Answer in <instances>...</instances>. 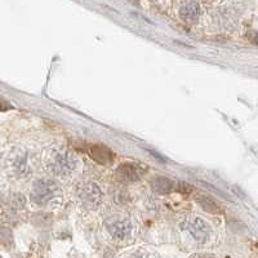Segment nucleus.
<instances>
[{"instance_id": "nucleus-10", "label": "nucleus", "mask_w": 258, "mask_h": 258, "mask_svg": "<svg viewBox=\"0 0 258 258\" xmlns=\"http://www.w3.org/2000/svg\"><path fill=\"white\" fill-rule=\"evenodd\" d=\"M198 203H199L200 207H202L204 211L211 212V213H217V212H220V208H218L217 203H214L213 200H211L209 198H207V197L198 198Z\"/></svg>"}, {"instance_id": "nucleus-12", "label": "nucleus", "mask_w": 258, "mask_h": 258, "mask_svg": "<svg viewBox=\"0 0 258 258\" xmlns=\"http://www.w3.org/2000/svg\"><path fill=\"white\" fill-rule=\"evenodd\" d=\"M0 258H2V257H0Z\"/></svg>"}, {"instance_id": "nucleus-11", "label": "nucleus", "mask_w": 258, "mask_h": 258, "mask_svg": "<svg viewBox=\"0 0 258 258\" xmlns=\"http://www.w3.org/2000/svg\"><path fill=\"white\" fill-rule=\"evenodd\" d=\"M190 258H213L211 254H203V253H198V254H192Z\"/></svg>"}, {"instance_id": "nucleus-8", "label": "nucleus", "mask_w": 258, "mask_h": 258, "mask_svg": "<svg viewBox=\"0 0 258 258\" xmlns=\"http://www.w3.org/2000/svg\"><path fill=\"white\" fill-rule=\"evenodd\" d=\"M89 156H91L93 160H96L97 163L103 165L111 164L112 160H114V153L109 147L103 146V145H93L89 149Z\"/></svg>"}, {"instance_id": "nucleus-7", "label": "nucleus", "mask_w": 258, "mask_h": 258, "mask_svg": "<svg viewBox=\"0 0 258 258\" xmlns=\"http://www.w3.org/2000/svg\"><path fill=\"white\" fill-rule=\"evenodd\" d=\"M179 17L186 24H195L200 17L202 9H200L199 3L197 2H187L181 6L178 11Z\"/></svg>"}, {"instance_id": "nucleus-6", "label": "nucleus", "mask_w": 258, "mask_h": 258, "mask_svg": "<svg viewBox=\"0 0 258 258\" xmlns=\"http://www.w3.org/2000/svg\"><path fill=\"white\" fill-rule=\"evenodd\" d=\"M146 167H144L142 164H136V163H125V164H121L120 167L116 169V176L117 178L121 179V181H138L141 178L142 174L145 173Z\"/></svg>"}, {"instance_id": "nucleus-2", "label": "nucleus", "mask_w": 258, "mask_h": 258, "mask_svg": "<svg viewBox=\"0 0 258 258\" xmlns=\"http://www.w3.org/2000/svg\"><path fill=\"white\" fill-rule=\"evenodd\" d=\"M78 199L83 208L96 209L102 202V191L94 182H87L78 190Z\"/></svg>"}, {"instance_id": "nucleus-9", "label": "nucleus", "mask_w": 258, "mask_h": 258, "mask_svg": "<svg viewBox=\"0 0 258 258\" xmlns=\"http://www.w3.org/2000/svg\"><path fill=\"white\" fill-rule=\"evenodd\" d=\"M153 188L159 194H169L173 190H177L178 186H177L176 182L170 181L169 178H164V177H159L153 181Z\"/></svg>"}, {"instance_id": "nucleus-1", "label": "nucleus", "mask_w": 258, "mask_h": 258, "mask_svg": "<svg viewBox=\"0 0 258 258\" xmlns=\"http://www.w3.org/2000/svg\"><path fill=\"white\" fill-rule=\"evenodd\" d=\"M182 230L187 231L198 243H207L211 238V226L197 216H190L181 223Z\"/></svg>"}, {"instance_id": "nucleus-3", "label": "nucleus", "mask_w": 258, "mask_h": 258, "mask_svg": "<svg viewBox=\"0 0 258 258\" xmlns=\"http://www.w3.org/2000/svg\"><path fill=\"white\" fill-rule=\"evenodd\" d=\"M58 191V185L57 182L49 178L38 179L34 183L31 190V199L32 202H35L36 204H44V203L49 202L56 192Z\"/></svg>"}, {"instance_id": "nucleus-4", "label": "nucleus", "mask_w": 258, "mask_h": 258, "mask_svg": "<svg viewBox=\"0 0 258 258\" xmlns=\"http://www.w3.org/2000/svg\"><path fill=\"white\" fill-rule=\"evenodd\" d=\"M77 167V160L68 153H59L53 156L49 163V169L56 176L66 177L71 174Z\"/></svg>"}, {"instance_id": "nucleus-5", "label": "nucleus", "mask_w": 258, "mask_h": 258, "mask_svg": "<svg viewBox=\"0 0 258 258\" xmlns=\"http://www.w3.org/2000/svg\"><path fill=\"white\" fill-rule=\"evenodd\" d=\"M107 230L112 238L117 240H124L132 232V223L128 218H112L107 222Z\"/></svg>"}]
</instances>
